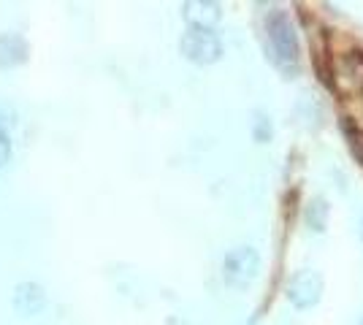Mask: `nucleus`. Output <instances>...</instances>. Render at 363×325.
<instances>
[{
	"label": "nucleus",
	"instance_id": "f257e3e1",
	"mask_svg": "<svg viewBox=\"0 0 363 325\" xmlns=\"http://www.w3.org/2000/svg\"><path fill=\"white\" fill-rule=\"evenodd\" d=\"M266 35L272 47V60L282 74L298 71V35L285 11H272L266 19Z\"/></svg>",
	"mask_w": 363,
	"mask_h": 325
},
{
	"label": "nucleus",
	"instance_id": "f03ea898",
	"mask_svg": "<svg viewBox=\"0 0 363 325\" xmlns=\"http://www.w3.org/2000/svg\"><path fill=\"white\" fill-rule=\"evenodd\" d=\"M260 271V255L255 247H233L223 258V279L228 287L244 290L255 282Z\"/></svg>",
	"mask_w": 363,
	"mask_h": 325
},
{
	"label": "nucleus",
	"instance_id": "7ed1b4c3",
	"mask_svg": "<svg viewBox=\"0 0 363 325\" xmlns=\"http://www.w3.org/2000/svg\"><path fill=\"white\" fill-rule=\"evenodd\" d=\"M179 52L196 65H212L223 57V41L214 30L187 28L179 41Z\"/></svg>",
	"mask_w": 363,
	"mask_h": 325
},
{
	"label": "nucleus",
	"instance_id": "20e7f679",
	"mask_svg": "<svg viewBox=\"0 0 363 325\" xmlns=\"http://www.w3.org/2000/svg\"><path fill=\"white\" fill-rule=\"evenodd\" d=\"M288 301L296 307V309H312L323 298V277L312 268H303V271H296L293 277L288 279Z\"/></svg>",
	"mask_w": 363,
	"mask_h": 325
},
{
	"label": "nucleus",
	"instance_id": "39448f33",
	"mask_svg": "<svg viewBox=\"0 0 363 325\" xmlns=\"http://www.w3.org/2000/svg\"><path fill=\"white\" fill-rule=\"evenodd\" d=\"M11 307L19 317H35L46 307V290L38 282H19L11 295Z\"/></svg>",
	"mask_w": 363,
	"mask_h": 325
},
{
	"label": "nucleus",
	"instance_id": "423d86ee",
	"mask_svg": "<svg viewBox=\"0 0 363 325\" xmlns=\"http://www.w3.org/2000/svg\"><path fill=\"white\" fill-rule=\"evenodd\" d=\"M182 14H184L190 28L212 30L214 25L223 19V6L214 3V0H190V3L182 6Z\"/></svg>",
	"mask_w": 363,
	"mask_h": 325
},
{
	"label": "nucleus",
	"instance_id": "0eeeda50",
	"mask_svg": "<svg viewBox=\"0 0 363 325\" xmlns=\"http://www.w3.org/2000/svg\"><path fill=\"white\" fill-rule=\"evenodd\" d=\"M28 60V41L19 33L0 35V71H11Z\"/></svg>",
	"mask_w": 363,
	"mask_h": 325
},
{
	"label": "nucleus",
	"instance_id": "6e6552de",
	"mask_svg": "<svg viewBox=\"0 0 363 325\" xmlns=\"http://www.w3.org/2000/svg\"><path fill=\"white\" fill-rule=\"evenodd\" d=\"M306 225L318 233L325 231V225H328V201L325 198H315L306 206Z\"/></svg>",
	"mask_w": 363,
	"mask_h": 325
},
{
	"label": "nucleus",
	"instance_id": "1a4fd4ad",
	"mask_svg": "<svg viewBox=\"0 0 363 325\" xmlns=\"http://www.w3.org/2000/svg\"><path fill=\"white\" fill-rule=\"evenodd\" d=\"M11 152H14V147H11V136H9V130H3V127H0V169H6V163L11 160Z\"/></svg>",
	"mask_w": 363,
	"mask_h": 325
},
{
	"label": "nucleus",
	"instance_id": "9d476101",
	"mask_svg": "<svg viewBox=\"0 0 363 325\" xmlns=\"http://www.w3.org/2000/svg\"><path fill=\"white\" fill-rule=\"evenodd\" d=\"M257 120H255V136H257V141H266L269 139V133H266V117H263V114H255Z\"/></svg>",
	"mask_w": 363,
	"mask_h": 325
},
{
	"label": "nucleus",
	"instance_id": "9b49d317",
	"mask_svg": "<svg viewBox=\"0 0 363 325\" xmlns=\"http://www.w3.org/2000/svg\"><path fill=\"white\" fill-rule=\"evenodd\" d=\"M358 236H361V241H363V215L358 217Z\"/></svg>",
	"mask_w": 363,
	"mask_h": 325
},
{
	"label": "nucleus",
	"instance_id": "f8f14e48",
	"mask_svg": "<svg viewBox=\"0 0 363 325\" xmlns=\"http://www.w3.org/2000/svg\"><path fill=\"white\" fill-rule=\"evenodd\" d=\"M250 325H252V323H250Z\"/></svg>",
	"mask_w": 363,
	"mask_h": 325
}]
</instances>
